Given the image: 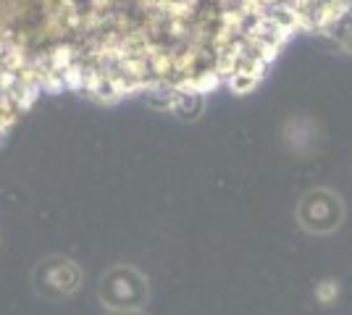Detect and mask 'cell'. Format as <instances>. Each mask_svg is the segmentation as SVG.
Returning <instances> with one entry per match:
<instances>
[{"label":"cell","instance_id":"cell-3","mask_svg":"<svg viewBox=\"0 0 352 315\" xmlns=\"http://www.w3.org/2000/svg\"><path fill=\"white\" fill-rule=\"evenodd\" d=\"M297 221L310 234H331L344 221V205L329 189H310L297 205Z\"/></svg>","mask_w":352,"mask_h":315},{"label":"cell","instance_id":"cell-6","mask_svg":"<svg viewBox=\"0 0 352 315\" xmlns=\"http://www.w3.org/2000/svg\"><path fill=\"white\" fill-rule=\"evenodd\" d=\"M111 315H150L145 310H129V313H111Z\"/></svg>","mask_w":352,"mask_h":315},{"label":"cell","instance_id":"cell-2","mask_svg":"<svg viewBox=\"0 0 352 315\" xmlns=\"http://www.w3.org/2000/svg\"><path fill=\"white\" fill-rule=\"evenodd\" d=\"M85 281L82 268L66 255L43 257L32 270V289L45 302H63L74 297Z\"/></svg>","mask_w":352,"mask_h":315},{"label":"cell","instance_id":"cell-4","mask_svg":"<svg viewBox=\"0 0 352 315\" xmlns=\"http://www.w3.org/2000/svg\"><path fill=\"white\" fill-rule=\"evenodd\" d=\"M171 110L179 113L182 119H197L203 113V95L176 90L174 100H171Z\"/></svg>","mask_w":352,"mask_h":315},{"label":"cell","instance_id":"cell-1","mask_svg":"<svg viewBox=\"0 0 352 315\" xmlns=\"http://www.w3.org/2000/svg\"><path fill=\"white\" fill-rule=\"evenodd\" d=\"M98 297L105 310H111V313L145 310L147 300H150V286H147L145 276L132 266H113L100 276Z\"/></svg>","mask_w":352,"mask_h":315},{"label":"cell","instance_id":"cell-5","mask_svg":"<svg viewBox=\"0 0 352 315\" xmlns=\"http://www.w3.org/2000/svg\"><path fill=\"white\" fill-rule=\"evenodd\" d=\"M226 84H229L232 92H236V95H245V92L258 87V79H252V76H248V74H234L226 79Z\"/></svg>","mask_w":352,"mask_h":315}]
</instances>
